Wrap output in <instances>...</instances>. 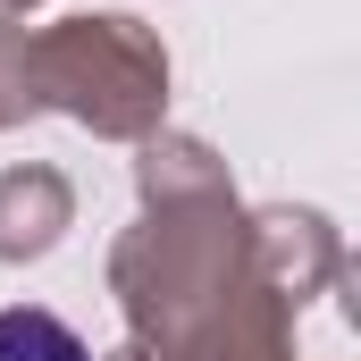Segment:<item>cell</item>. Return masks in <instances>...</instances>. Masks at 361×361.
Here are the masks:
<instances>
[{
  "instance_id": "obj_7",
  "label": "cell",
  "mask_w": 361,
  "mask_h": 361,
  "mask_svg": "<svg viewBox=\"0 0 361 361\" xmlns=\"http://www.w3.org/2000/svg\"><path fill=\"white\" fill-rule=\"evenodd\" d=\"M42 101H34V34L17 17H0V135L25 126Z\"/></svg>"
},
{
  "instance_id": "obj_2",
  "label": "cell",
  "mask_w": 361,
  "mask_h": 361,
  "mask_svg": "<svg viewBox=\"0 0 361 361\" xmlns=\"http://www.w3.org/2000/svg\"><path fill=\"white\" fill-rule=\"evenodd\" d=\"M34 101L101 143H143L169 126V42L135 8H85L34 34Z\"/></svg>"
},
{
  "instance_id": "obj_9",
  "label": "cell",
  "mask_w": 361,
  "mask_h": 361,
  "mask_svg": "<svg viewBox=\"0 0 361 361\" xmlns=\"http://www.w3.org/2000/svg\"><path fill=\"white\" fill-rule=\"evenodd\" d=\"M101 361H135V345H118V353H101Z\"/></svg>"
},
{
  "instance_id": "obj_4",
  "label": "cell",
  "mask_w": 361,
  "mask_h": 361,
  "mask_svg": "<svg viewBox=\"0 0 361 361\" xmlns=\"http://www.w3.org/2000/svg\"><path fill=\"white\" fill-rule=\"evenodd\" d=\"M68 227H76V185L59 177L51 160H17V169H0V261H8V269L59 252Z\"/></svg>"
},
{
  "instance_id": "obj_8",
  "label": "cell",
  "mask_w": 361,
  "mask_h": 361,
  "mask_svg": "<svg viewBox=\"0 0 361 361\" xmlns=\"http://www.w3.org/2000/svg\"><path fill=\"white\" fill-rule=\"evenodd\" d=\"M25 8H42V0H0V17H25Z\"/></svg>"
},
{
  "instance_id": "obj_3",
  "label": "cell",
  "mask_w": 361,
  "mask_h": 361,
  "mask_svg": "<svg viewBox=\"0 0 361 361\" xmlns=\"http://www.w3.org/2000/svg\"><path fill=\"white\" fill-rule=\"evenodd\" d=\"M244 269H252V286H269L286 311H302L328 286H345V235H336L328 210H302V202L244 210Z\"/></svg>"
},
{
  "instance_id": "obj_6",
  "label": "cell",
  "mask_w": 361,
  "mask_h": 361,
  "mask_svg": "<svg viewBox=\"0 0 361 361\" xmlns=\"http://www.w3.org/2000/svg\"><path fill=\"white\" fill-rule=\"evenodd\" d=\"M0 361H101V353H92L59 311H42V302H8V311H0Z\"/></svg>"
},
{
  "instance_id": "obj_1",
  "label": "cell",
  "mask_w": 361,
  "mask_h": 361,
  "mask_svg": "<svg viewBox=\"0 0 361 361\" xmlns=\"http://www.w3.org/2000/svg\"><path fill=\"white\" fill-rule=\"evenodd\" d=\"M235 286H244L235 185L193 202H143V219L109 244V294L126 311L135 361H202V336Z\"/></svg>"
},
{
  "instance_id": "obj_5",
  "label": "cell",
  "mask_w": 361,
  "mask_h": 361,
  "mask_svg": "<svg viewBox=\"0 0 361 361\" xmlns=\"http://www.w3.org/2000/svg\"><path fill=\"white\" fill-rule=\"evenodd\" d=\"M202 361H294V311L244 269V286L219 302V319L202 336Z\"/></svg>"
}]
</instances>
